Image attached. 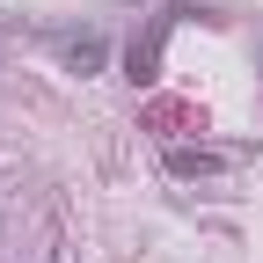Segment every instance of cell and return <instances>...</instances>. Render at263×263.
I'll return each mask as SVG.
<instances>
[{
	"label": "cell",
	"instance_id": "7a4b0ae2",
	"mask_svg": "<svg viewBox=\"0 0 263 263\" xmlns=\"http://www.w3.org/2000/svg\"><path fill=\"white\" fill-rule=\"evenodd\" d=\"M66 59H73V73H95V66L110 59V44H103V37H73V44H66Z\"/></svg>",
	"mask_w": 263,
	"mask_h": 263
},
{
	"label": "cell",
	"instance_id": "6da1fadb",
	"mask_svg": "<svg viewBox=\"0 0 263 263\" xmlns=\"http://www.w3.org/2000/svg\"><path fill=\"white\" fill-rule=\"evenodd\" d=\"M168 168H176V176H212V168H227V161L205 154V146H176V154H168Z\"/></svg>",
	"mask_w": 263,
	"mask_h": 263
}]
</instances>
